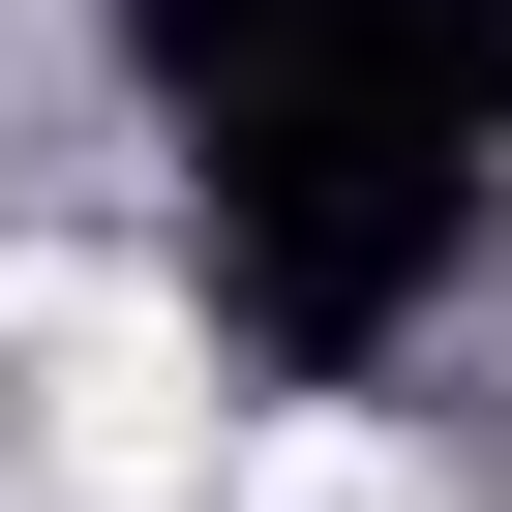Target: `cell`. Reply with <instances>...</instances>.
<instances>
[{"label": "cell", "instance_id": "obj_1", "mask_svg": "<svg viewBox=\"0 0 512 512\" xmlns=\"http://www.w3.org/2000/svg\"><path fill=\"white\" fill-rule=\"evenodd\" d=\"M181 452H211V422H181V332L91 302V332H61V482H181Z\"/></svg>", "mask_w": 512, "mask_h": 512}]
</instances>
